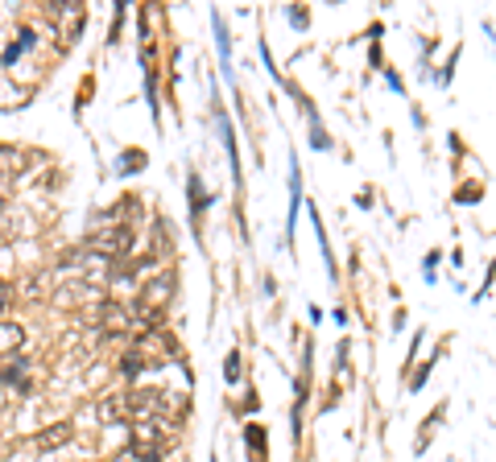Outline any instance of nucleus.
I'll return each instance as SVG.
<instances>
[{"label": "nucleus", "instance_id": "obj_9", "mask_svg": "<svg viewBox=\"0 0 496 462\" xmlns=\"http://www.w3.org/2000/svg\"><path fill=\"white\" fill-rule=\"evenodd\" d=\"M13 302H17V289H13V281H5V276H0V314L9 310Z\"/></svg>", "mask_w": 496, "mask_h": 462}, {"label": "nucleus", "instance_id": "obj_2", "mask_svg": "<svg viewBox=\"0 0 496 462\" xmlns=\"http://www.w3.org/2000/svg\"><path fill=\"white\" fill-rule=\"evenodd\" d=\"M46 17H50V25H55L66 42H71V37L83 29L87 13H83V5H75V0H63V5H46Z\"/></svg>", "mask_w": 496, "mask_h": 462}, {"label": "nucleus", "instance_id": "obj_6", "mask_svg": "<svg viewBox=\"0 0 496 462\" xmlns=\"http://www.w3.org/2000/svg\"><path fill=\"white\" fill-rule=\"evenodd\" d=\"M75 442V426L71 421H55V426H46L42 434H37V446L42 450H63V446Z\"/></svg>", "mask_w": 496, "mask_h": 462}, {"label": "nucleus", "instance_id": "obj_8", "mask_svg": "<svg viewBox=\"0 0 496 462\" xmlns=\"http://www.w3.org/2000/svg\"><path fill=\"white\" fill-rule=\"evenodd\" d=\"M25 376H29V364H25V359H17V364L5 367V384H25Z\"/></svg>", "mask_w": 496, "mask_h": 462}, {"label": "nucleus", "instance_id": "obj_7", "mask_svg": "<svg viewBox=\"0 0 496 462\" xmlns=\"http://www.w3.org/2000/svg\"><path fill=\"white\" fill-rule=\"evenodd\" d=\"M112 417H125V397H104L99 400V421H112Z\"/></svg>", "mask_w": 496, "mask_h": 462}, {"label": "nucleus", "instance_id": "obj_4", "mask_svg": "<svg viewBox=\"0 0 496 462\" xmlns=\"http://www.w3.org/2000/svg\"><path fill=\"white\" fill-rule=\"evenodd\" d=\"M99 289H91L87 281H71V285H58L55 289V306H63V310H75V306L83 302H96Z\"/></svg>", "mask_w": 496, "mask_h": 462}, {"label": "nucleus", "instance_id": "obj_5", "mask_svg": "<svg viewBox=\"0 0 496 462\" xmlns=\"http://www.w3.org/2000/svg\"><path fill=\"white\" fill-rule=\"evenodd\" d=\"M21 346H25V326H21V322L0 318V359L21 356Z\"/></svg>", "mask_w": 496, "mask_h": 462}, {"label": "nucleus", "instance_id": "obj_3", "mask_svg": "<svg viewBox=\"0 0 496 462\" xmlns=\"http://www.w3.org/2000/svg\"><path fill=\"white\" fill-rule=\"evenodd\" d=\"M128 227H99L96 236L87 240V252H99V256H108V260H116V256H125L128 252Z\"/></svg>", "mask_w": 496, "mask_h": 462}, {"label": "nucleus", "instance_id": "obj_1", "mask_svg": "<svg viewBox=\"0 0 496 462\" xmlns=\"http://www.w3.org/2000/svg\"><path fill=\"white\" fill-rule=\"evenodd\" d=\"M174 289H178V276H174V268H157V273L141 285V294H137V306H141V310L162 314L166 306L174 302Z\"/></svg>", "mask_w": 496, "mask_h": 462}, {"label": "nucleus", "instance_id": "obj_10", "mask_svg": "<svg viewBox=\"0 0 496 462\" xmlns=\"http://www.w3.org/2000/svg\"><path fill=\"white\" fill-rule=\"evenodd\" d=\"M112 462H145V458L137 450H120V454H112Z\"/></svg>", "mask_w": 496, "mask_h": 462}]
</instances>
